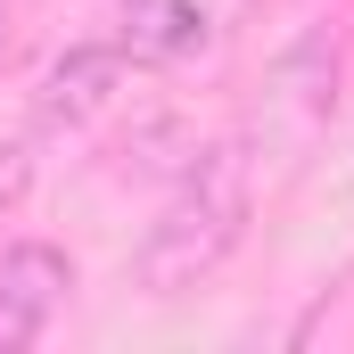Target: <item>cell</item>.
<instances>
[{"instance_id":"cell-2","label":"cell","mask_w":354,"mask_h":354,"mask_svg":"<svg viewBox=\"0 0 354 354\" xmlns=\"http://www.w3.org/2000/svg\"><path fill=\"white\" fill-rule=\"evenodd\" d=\"M66 288H75L66 248L17 239V248L0 256V346H33V338L50 330V313L66 305Z\"/></svg>"},{"instance_id":"cell-3","label":"cell","mask_w":354,"mask_h":354,"mask_svg":"<svg viewBox=\"0 0 354 354\" xmlns=\"http://www.w3.org/2000/svg\"><path fill=\"white\" fill-rule=\"evenodd\" d=\"M124 58L132 50H115V41H83V50H66L58 66H50V83H41V124H91L115 83H124Z\"/></svg>"},{"instance_id":"cell-1","label":"cell","mask_w":354,"mask_h":354,"mask_svg":"<svg viewBox=\"0 0 354 354\" xmlns=\"http://www.w3.org/2000/svg\"><path fill=\"white\" fill-rule=\"evenodd\" d=\"M239 231H248V157L239 149H206L181 174V189L165 198V214L149 223V239H140V288H157V297L198 288L239 248Z\"/></svg>"},{"instance_id":"cell-4","label":"cell","mask_w":354,"mask_h":354,"mask_svg":"<svg viewBox=\"0 0 354 354\" xmlns=\"http://www.w3.org/2000/svg\"><path fill=\"white\" fill-rule=\"evenodd\" d=\"M132 58H198L206 50V8L198 0H132Z\"/></svg>"}]
</instances>
